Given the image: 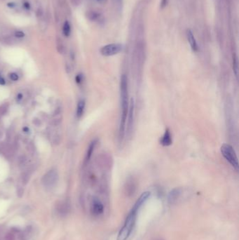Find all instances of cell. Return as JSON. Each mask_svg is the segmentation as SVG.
Masks as SVG:
<instances>
[{
  "mask_svg": "<svg viewBox=\"0 0 239 240\" xmlns=\"http://www.w3.org/2000/svg\"><path fill=\"white\" fill-rule=\"evenodd\" d=\"M120 96H121V114L120 124H119V142H121L124 138L125 130H126V120H127L128 113V78L126 75H123L121 77L120 82Z\"/></svg>",
  "mask_w": 239,
  "mask_h": 240,
  "instance_id": "1",
  "label": "cell"
},
{
  "mask_svg": "<svg viewBox=\"0 0 239 240\" xmlns=\"http://www.w3.org/2000/svg\"><path fill=\"white\" fill-rule=\"evenodd\" d=\"M138 212L131 210L126 217L124 226L119 232L117 240H127L133 232L135 225Z\"/></svg>",
  "mask_w": 239,
  "mask_h": 240,
  "instance_id": "2",
  "label": "cell"
},
{
  "mask_svg": "<svg viewBox=\"0 0 239 240\" xmlns=\"http://www.w3.org/2000/svg\"><path fill=\"white\" fill-rule=\"evenodd\" d=\"M220 151L224 159L238 172L239 169L238 160L236 152L232 146L229 144L224 143L221 146Z\"/></svg>",
  "mask_w": 239,
  "mask_h": 240,
  "instance_id": "3",
  "label": "cell"
},
{
  "mask_svg": "<svg viewBox=\"0 0 239 240\" xmlns=\"http://www.w3.org/2000/svg\"><path fill=\"white\" fill-rule=\"evenodd\" d=\"M123 50V45L121 44H110L102 47L101 53L104 56L117 55Z\"/></svg>",
  "mask_w": 239,
  "mask_h": 240,
  "instance_id": "4",
  "label": "cell"
},
{
  "mask_svg": "<svg viewBox=\"0 0 239 240\" xmlns=\"http://www.w3.org/2000/svg\"><path fill=\"white\" fill-rule=\"evenodd\" d=\"M58 175L54 171H50L44 176L43 179V183L45 186L52 187L56 183Z\"/></svg>",
  "mask_w": 239,
  "mask_h": 240,
  "instance_id": "5",
  "label": "cell"
},
{
  "mask_svg": "<svg viewBox=\"0 0 239 240\" xmlns=\"http://www.w3.org/2000/svg\"><path fill=\"white\" fill-rule=\"evenodd\" d=\"M91 211L95 216H99L104 212V206L98 198H94L93 200Z\"/></svg>",
  "mask_w": 239,
  "mask_h": 240,
  "instance_id": "6",
  "label": "cell"
},
{
  "mask_svg": "<svg viewBox=\"0 0 239 240\" xmlns=\"http://www.w3.org/2000/svg\"><path fill=\"white\" fill-rule=\"evenodd\" d=\"M150 195H151V193L148 191L143 192V193L140 196V197L138 199V200L136 201V202H135L134 206H133V209H132L131 210H133V211H137V212H138V210L140 209V207H141L142 205H143L144 203L147 200V199L149 198Z\"/></svg>",
  "mask_w": 239,
  "mask_h": 240,
  "instance_id": "7",
  "label": "cell"
},
{
  "mask_svg": "<svg viewBox=\"0 0 239 240\" xmlns=\"http://www.w3.org/2000/svg\"><path fill=\"white\" fill-rule=\"evenodd\" d=\"M133 114H134V100L133 98L131 99V103H130V109L128 113V126H127V130L128 132H130L131 130L132 126H133Z\"/></svg>",
  "mask_w": 239,
  "mask_h": 240,
  "instance_id": "8",
  "label": "cell"
},
{
  "mask_svg": "<svg viewBox=\"0 0 239 240\" xmlns=\"http://www.w3.org/2000/svg\"><path fill=\"white\" fill-rule=\"evenodd\" d=\"M161 144L164 147H168L170 146L173 143V139H172V136L170 133V130L168 128L165 131V133L161 139Z\"/></svg>",
  "mask_w": 239,
  "mask_h": 240,
  "instance_id": "9",
  "label": "cell"
},
{
  "mask_svg": "<svg viewBox=\"0 0 239 240\" xmlns=\"http://www.w3.org/2000/svg\"><path fill=\"white\" fill-rule=\"evenodd\" d=\"M187 37L188 42H189V44H190L191 49H192L194 52H197V51L198 50L197 42H196V40H195V37H194V35H193V32L190 30H188L187 31Z\"/></svg>",
  "mask_w": 239,
  "mask_h": 240,
  "instance_id": "10",
  "label": "cell"
},
{
  "mask_svg": "<svg viewBox=\"0 0 239 240\" xmlns=\"http://www.w3.org/2000/svg\"><path fill=\"white\" fill-rule=\"evenodd\" d=\"M181 194V190L180 188H175L170 192L168 195V202L170 204H173L179 198Z\"/></svg>",
  "mask_w": 239,
  "mask_h": 240,
  "instance_id": "11",
  "label": "cell"
},
{
  "mask_svg": "<svg viewBox=\"0 0 239 240\" xmlns=\"http://www.w3.org/2000/svg\"><path fill=\"white\" fill-rule=\"evenodd\" d=\"M96 144H97V140H94L91 143L90 145H89V148H88V150H87L86 155L85 161L86 163L89 161V160H90V159L91 158V156H92L93 152Z\"/></svg>",
  "mask_w": 239,
  "mask_h": 240,
  "instance_id": "12",
  "label": "cell"
},
{
  "mask_svg": "<svg viewBox=\"0 0 239 240\" xmlns=\"http://www.w3.org/2000/svg\"><path fill=\"white\" fill-rule=\"evenodd\" d=\"M86 102L84 99H81L78 102L77 107V116L78 118H80L83 115L84 109H85Z\"/></svg>",
  "mask_w": 239,
  "mask_h": 240,
  "instance_id": "13",
  "label": "cell"
},
{
  "mask_svg": "<svg viewBox=\"0 0 239 240\" xmlns=\"http://www.w3.org/2000/svg\"><path fill=\"white\" fill-rule=\"evenodd\" d=\"M63 34L65 35V36H66V37L70 36V32H71V28H70V23H68V21H65V22L64 25H63Z\"/></svg>",
  "mask_w": 239,
  "mask_h": 240,
  "instance_id": "14",
  "label": "cell"
},
{
  "mask_svg": "<svg viewBox=\"0 0 239 240\" xmlns=\"http://www.w3.org/2000/svg\"><path fill=\"white\" fill-rule=\"evenodd\" d=\"M233 69L236 77H238V59L236 55L233 56Z\"/></svg>",
  "mask_w": 239,
  "mask_h": 240,
  "instance_id": "15",
  "label": "cell"
},
{
  "mask_svg": "<svg viewBox=\"0 0 239 240\" xmlns=\"http://www.w3.org/2000/svg\"><path fill=\"white\" fill-rule=\"evenodd\" d=\"M9 77L11 80L15 81H15L18 80V79H19V77H18V74L15 73V72H12V73H11L9 75Z\"/></svg>",
  "mask_w": 239,
  "mask_h": 240,
  "instance_id": "16",
  "label": "cell"
},
{
  "mask_svg": "<svg viewBox=\"0 0 239 240\" xmlns=\"http://www.w3.org/2000/svg\"><path fill=\"white\" fill-rule=\"evenodd\" d=\"M82 79H83V77H82V75H81V74L77 75L76 76V77H75V80H76V82L77 84H80V83L82 82Z\"/></svg>",
  "mask_w": 239,
  "mask_h": 240,
  "instance_id": "17",
  "label": "cell"
},
{
  "mask_svg": "<svg viewBox=\"0 0 239 240\" xmlns=\"http://www.w3.org/2000/svg\"><path fill=\"white\" fill-rule=\"evenodd\" d=\"M15 36L16 37L18 38H22L23 37L25 36V34L23 32H21V31H18L16 32L15 33Z\"/></svg>",
  "mask_w": 239,
  "mask_h": 240,
  "instance_id": "18",
  "label": "cell"
},
{
  "mask_svg": "<svg viewBox=\"0 0 239 240\" xmlns=\"http://www.w3.org/2000/svg\"><path fill=\"white\" fill-rule=\"evenodd\" d=\"M70 1H71L72 4L73 5H75V6H77L80 2V0H70Z\"/></svg>",
  "mask_w": 239,
  "mask_h": 240,
  "instance_id": "19",
  "label": "cell"
},
{
  "mask_svg": "<svg viewBox=\"0 0 239 240\" xmlns=\"http://www.w3.org/2000/svg\"><path fill=\"white\" fill-rule=\"evenodd\" d=\"M6 84V82H5V79L3 78V77H0V85H4Z\"/></svg>",
  "mask_w": 239,
  "mask_h": 240,
  "instance_id": "20",
  "label": "cell"
},
{
  "mask_svg": "<svg viewBox=\"0 0 239 240\" xmlns=\"http://www.w3.org/2000/svg\"><path fill=\"white\" fill-rule=\"evenodd\" d=\"M22 95L21 94V93H18V96H17L18 100H20L21 99H22Z\"/></svg>",
  "mask_w": 239,
  "mask_h": 240,
  "instance_id": "21",
  "label": "cell"
},
{
  "mask_svg": "<svg viewBox=\"0 0 239 240\" xmlns=\"http://www.w3.org/2000/svg\"><path fill=\"white\" fill-rule=\"evenodd\" d=\"M22 131H23L25 132V133H27V132H28L30 131V129H29V128H27V127H24L23 128H22Z\"/></svg>",
  "mask_w": 239,
  "mask_h": 240,
  "instance_id": "22",
  "label": "cell"
},
{
  "mask_svg": "<svg viewBox=\"0 0 239 240\" xmlns=\"http://www.w3.org/2000/svg\"><path fill=\"white\" fill-rule=\"evenodd\" d=\"M25 4V5H24V6H25V7H26V8H27V9H28V8H30V4H28V3H27V2H25V4Z\"/></svg>",
  "mask_w": 239,
  "mask_h": 240,
  "instance_id": "23",
  "label": "cell"
},
{
  "mask_svg": "<svg viewBox=\"0 0 239 240\" xmlns=\"http://www.w3.org/2000/svg\"><path fill=\"white\" fill-rule=\"evenodd\" d=\"M166 1H167V0H163V1H162V6H166Z\"/></svg>",
  "mask_w": 239,
  "mask_h": 240,
  "instance_id": "24",
  "label": "cell"
},
{
  "mask_svg": "<svg viewBox=\"0 0 239 240\" xmlns=\"http://www.w3.org/2000/svg\"><path fill=\"white\" fill-rule=\"evenodd\" d=\"M116 1H117V2H120V1H121V0H116Z\"/></svg>",
  "mask_w": 239,
  "mask_h": 240,
  "instance_id": "25",
  "label": "cell"
}]
</instances>
